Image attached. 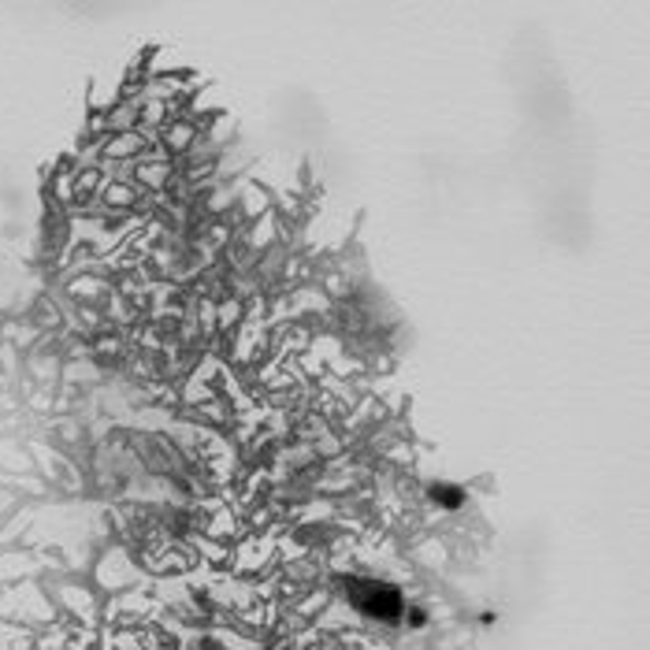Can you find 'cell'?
Segmentation results:
<instances>
[{
  "instance_id": "7a4b0ae2",
  "label": "cell",
  "mask_w": 650,
  "mask_h": 650,
  "mask_svg": "<svg viewBox=\"0 0 650 650\" xmlns=\"http://www.w3.org/2000/svg\"><path fill=\"white\" fill-rule=\"evenodd\" d=\"M428 498L439 506V510H450V513L461 510V506L468 502L465 487H457V484H442V479H439V484H431V487H428Z\"/></svg>"
},
{
  "instance_id": "6da1fadb",
  "label": "cell",
  "mask_w": 650,
  "mask_h": 650,
  "mask_svg": "<svg viewBox=\"0 0 650 650\" xmlns=\"http://www.w3.org/2000/svg\"><path fill=\"white\" fill-rule=\"evenodd\" d=\"M346 595H350L357 614H364L369 620H380V625H398L405 617V599L394 583L361 577V580H350V591H346Z\"/></svg>"
},
{
  "instance_id": "3957f363",
  "label": "cell",
  "mask_w": 650,
  "mask_h": 650,
  "mask_svg": "<svg viewBox=\"0 0 650 650\" xmlns=\"http://www.w3.org/2000/svg\"><path fill=\"white\" fill-rule=\"evenodd\" d=\"M405 617H409L413 628H423V625H428V614H423V610H405Z\"/></svg>"
}]
</instances>
